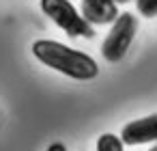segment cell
<instances>
[{
	"label": "cell",
	"mask_w": 157,
	"mask_h": 151,
	"mask_svg": "<svg viewBox=\"0 0 157 151\" xmlns=\"http://www.w3.org/2000/svg\"><path fill=\"white\" fill-rule=\"evenodd\" d=\"M33 54L50 69H56L73 80H93L99 74V65L88 54L67 48L58 41L39 39L33 46Z\"/></svg>",
	"instance_id": "1"
},
{
	"label": "cell",
	"mask_w": 157,
	"mask_h": 151,
	"mask_svg": "<svg viewBox=\"0 0 157 151\" xmlns=\"http://www.w3.org/2000/svg\"><path fill=\"white\" fill-rule=\"evenodd\" d=\"M41 9L69 37H93L95 35L93 24H88L84 15L75 11V7L69 0H41Z\"/></svg>",
	"instance_id": "2"
},
{
	"label": "cell",
	"mask_w": 157,
	"mask_h": 151,
	"mask_svg": "<svg viewBox=\"0 0 157 151\" xmlns=\"http://www.w3.org/2000/svg\"><path fill=\"white\" fill-rule=\"evenodd\" d=\"M136 30H138L136 15L133 13H121L116 18V22L112 24V30L108 33L105 41L101 46L103 58L110 61V63H118L127 54V50H129V46L136 37Z\"/></svg>",
	"instance_id": "3"
},
{
	"label": "cell",
	"mask_w": 157,
	"mask_h": 151,
	"mask_svg": "<svg viewBox=\"0 0 157 151\" xmlns=\"http://www.w3.org/2000/svg\"><path fill=\"white\" fill-rule=\"evenodd\" d=\"M121 140L125 145H146V142H157V114L136 119L127 123L121 132Z\"/></svg>",
	"instance_id": "4"
},
{
	"label": "cell",
	"mask_w": 157,
	"mask_h": 151,
	"mask_svg": "<svg viewBox=\"0 0 157 151\" xmlns=\"http://www.w3.org/2000/svg\"><path fill=\"white\" fill-rule=\"evenodd\" d=\"M82 15L88 24H114L118 7L114 0H82Z\"/></svg>",
	"instance_id": "5"
},
{
	"label": "cell",
	"mask_w": 157,
	"mask_h": 151,
	"mask_svg": "<svg viewBox=\"0 0 157 151\" xmlns=\"http://www.w3.org/2000/svg\"><path fill=\"white\" fill-rule=\"evenodd\" d=\"M97 151H125V142L116 134H101L97 140Z\"/></svg>",
	"instance_id": "6"
},
{
	"label": "cell",
	"mask_w": 157,
	"mask_h": 151,
	"mask_svg": "<svg viewBox=\"0 0 157 151\" xmlns=\"http://www.w3.org/2000/svg\"><path fill=\"white\" fill-rule=\"evenodd\" d=\"M138 13H142L144 18H155L157 15V0H136Z\"/></svg>",
	"instance_id": "7"
},
{
	"label": "cell",
	"mask_w": 157,
	"mask_h": 151,
	"mask_svg": "<svg viewBox=\"0 0 157 151\" xmlns=\"http://www.w3.org/2000/svg\"><path fill=\"white\" fill-rule=\"evenodd\" d=\"M48 151H67V149H65V145L54 142V145H50V147H48Z\"/></svg>",
	"instance_id": "8"
},
{
	"label": "cell",
	"mask_w": 157,
	"mask_h": 151,
	"mask_svg": "<svg viewBox=\"0 0 157 151\" xmlns=\"http://www.w3.org/2000/svg\"><path fill=\"white\" fill-rule=\"evenodd\" d=\"M116 5H125V2H129V0H114Z\"/></svg>",
	"instance_id": "9"
},
{
	"label": "cell",
	"mask_w": 157,
	"mask_h": 151,
	"mask_svg": "<svg viewBox=\"0 0 157 151\" xmlns=\"http://www.w3.org/2000/svg\"><path fill=\"white\" fill-rule=\"evenodd\" d=\"M151 151H157V145H155V147H153V149H151Z\"/></svg>",
	"instance_id": "10"
}]
</instances>
